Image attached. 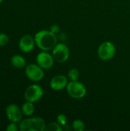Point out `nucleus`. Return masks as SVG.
<instances>
[{
	"label": "nucleus",
	"mask_w": 130,
	"mask_h": 131,
	"mask_svg": "<svg viewBox=\"0 0 130 131\" xmlns=\"http://www.w3.org/2000/svg\"><path fill=\"white\" fill-rule=\"evenodd\" d=\"M35 44L42 51H48L52 50L57 44L56 34L50 30H41L34 35Z\"/></svg>",
	"instance_id": "obj_1"
},
{
	"label": "nucleus",
	"mask_w": 130,
	"mask_h": 131,
	"mask_svg": "<svg viewBox=\"0 0 130 131\" xmlns=\"http://www.w3.org/2000/svg\"><path fill=\"white\" fill-rule=\"evenodd\" d=\"M6 130L7 131H18L19 130V127L17 126V123H14L11 122V124H9L7 127H6Z\"/></svg>",
	"instance_id": "obj_19"
},
{
	"label": "nucleus",
	"mask_w": 130,
	"mask_h": 131,
	"mask_svg": "<svg viewBox=\"0 0 130 131\" xmlns=\"http://www.w3.org/2000/svg\"><path fill=\"white\" fill-rule=\"evenodd\" d=\"M34 45H36L34 38H33L30 35H25L22 36L18 42L20 50L25 53L31 52L34 49Z\"/></svg>",
	"instance_id": "obj_11"
},
{
	"label": "nucleus",
	"mask_w": 130,
	"mask_h": 131,
	"mask_svg": "<svg viewBox=\"0 0 130 131\" xmlns=\"http://www.w3.org/2000/svg\"><path fill=\"white\" fill-rule=\"evenodd\" d=\"M9 38L5 33H0V46H5L8 43Z\"/></svg>",
	"instance_id": "obj_18"
},
{
	"label": "nucleus",
	"mask_w": 130,
	"mask_h": 131,
	"mask_svg": "<svg viewBox=\"0 0 130 131\" xmlns=\"http://www.w3.org/2000/svg\"><path fill=\"white\" fill-rule=\"evenodd\" d=\"M67 76L63 74H58L53 77L50 81V87L52 90L60 91L65 89L68 84Z\"/></svg>",
	"instance_id": "obj_10"
},
{
	"label": "nucleus",
	"mask_w": 130,
	"mask_h": 131,
	"mask_svg": "<svg viewBox=\"0 0 130 131\" xmlns=\"http://www.w3.org/2000/svg\"><path fill=\"white\" fill-rule=\"evenodd\" d=\"M18 127L20 131H44L46 124L43 118L34 117L21 121Z\"/></svg>",
	"instance_id": "obj_2"
},
{
	"label": "nucleus",
	"mask_w": 130,
	"mask_h": 131,
	"mask_svg": "<svg viewBox=\"0 0 130 131\" xmlns=\"http://www.w3.org/2000/svg\"><path fill=\"white\" fill-rule=\"evenodd\" d=\"M116 50V46L113 42L104 41L98 48V57L102 61H110L115 56Z\"/></svg>",
	"instance_id": "obj_4"
},
{
	"label": "nucleus",
	"mask_w": 130,
	"mask_h": 131,
	"mask_svg": "<svg viewBox=\"0 0 130 131\" xmlns=\"http://www.w3.org/2000/svg\"><path fill=\"white\" fill-rule=\"evenodd\" d=\"M50 31H52V32L54 33V34H57V33L59 32L60 28H59V26H58L57 25H52L51 26V28H50Z\"/></svg>",
	"instance_id": "obj_20"
},
{
	"label": "nucleus",
	"mask_w": 130,
	"mask_h": 131,
	"mask_svg": "<svg viewBox=\"0 0 130 131\" xmlns=\"http://www.w3.org/2000/svg\"><path fill=\"white\" fill-rule=\"evenodd\" d=\"M5 114L8 119L11 122L14 123H19L22 119V111L17 104H11L6 107Z\"/></svg>",
	"instance_id": "obj_8"
},
{
	"label": "nucleus",
	"mask_w": 130,
	"mask_h": 131,
	"mask_svg": "<svg viewBox=\"0 0 130 131\" xmlns=\"http://www.w3.org/2000/svg\"><path fill=\"white\" fill-rule=\"evenodd\" d=\"M37 64L43 69H50L54 65V59L50 53L43 51L38 54L36 57Z\"/></svg>",
	"instance_id": "obj_9"
},
{
	"label": "nucleus",
	"mask_w": 130,
	"mask_h": 131,
	"mask_svg": "<svg viewBox=\"0 0 130 131\" xmlns=\"http://www.w3.org/2000/svg\"><path fill=\"white\" fill-rule=\"evenodd\" d=\"M57 122L60 124L62 127L65 126L67 123V117L64 114H60L57 117Z\"/></svg>",
	"instance_id": "obj_17"
},
{
	"label": "nucleus",
	"mask_w": 130,
	"mask_h": 131,
	"mask_svg": "<svg viewBox=\"0 0 130 131\" xmlns=\"http://www.w3.org/2000/svg\"><path fill=\"white\" fill-rule=\"evenodd\" d=\"M52 56L57 63H64L70 57V49L65 44L57 43L52 49Z\"/></svg>",
	"instance_id": "obj_5"
},
{
	"label": "nucleus",
	"mask_w": 130,
	"mask_h": 131,
	"mask_svg": "<svg viewBox=\"0 0 130 131\" xmlns=\"http://www.w3.org/2000/svg\"><path fill=\"white\" fill-rule=\"evenodd\" d=\"M72 129L75 131H84L85 130V124L83 121L80 119L75 120L72 123Z\"/></svg>",
	"instance_id": "obj_15"
},
{
	"label": "nucleus",
	"mask_w": 130,
	"mask_h": 131,
	"mask_svg": "<svg viewBox=\"0 0 130 131\" xmlns=\"http://www.w3.org/2000/svg\"><path fill=\"white\" fill-rule=\"evenodd\" d=\"M21 111L24 115L28 116V117L31 116L35 111L34 103L30 102V101H26L25 103L23 104L21 107Z\"/></svg>",
	"instance_id": "obj_13"
},
{
	"label": "nucleus",
	"mask_w": 130,
	"mask_h": 131,
	"mask_svg": "<svg viewBox=\"0 0 130 131\" xmlns=\"http://www.w3.org/2000/svg\"><path fill=\"white\" fill-rule=\"evenodd\" d=\"M44 95V91L41 86L37 84L28 86L25 91V99L26 101L35 103L38 101Z\"/></svg>",
	"instance_id": "obj_6"
},
{
	"label": "nucleus",
	"mask_w": 130,
	"mask_h": 131,
	"mask_svg": "<svg viewBox=\"0 0 130 131\" xmlns=\"http://www.w3.org/2000/svg\"><path fill=\"white\" fill-rule=\"evenodd\" d=\"M11 63L13 65V67L16 68H22L26 65L25 59L20 54L13 55L11 58Z\"/></svg>",
	"instance_id": "obj_12"
},
{
	"label": "nucleus",
	"mask_w": 130,
	"mask_h": 131,
	"mask_svg": "<svg viewBox=\"0 0 130 131\" xmlns=\"http://www.w3.org/2000/svg\"><path fill=\"white\" fill-rule=\"evenodd\" d=\"M46 131H62L63 130V127L58 124L57 122H51L50 124H48V125H46Z\"/></svg>",
	"instance_id": "obj_16"
},
{
	"label": "nucleus",
	"mask_w": 130,
	"mask_h": 131,
	"mask_svg": "<svg viewBox=\"0 0 130 131\" xmlns=\"http://www.w3.org/2000/svg\"><path fill=\"white\" fill-rule=\"evenodd\" d=\"M25 74L27 78L34 82L41 81L44 77V69L38 64H29L25 68Z\"/></svg>",
	"instance_id": "obj_7"
},
{
	"label": "nucleus",
	"mask_w": 130,
	"mask_h": 131,
	"mask_svg": "<svg viewBox=\"0 0 130 131\" xmlns=\"http://www.w3.org/2000/svg\"><path fill=\"white\" fill-rule=\"evenodd\" d=\"M66 90L68 95L74 99H81L87 94L86 86L79 81L68 82Z\"/></svg>",
	"instance_id": "obj_3"
},
{
	"label": "nucleus",
	"mask_w": 130,
	"mask_h": 131,
	"mask_svg": "<svg viewBox=\"0 0 130 131\" xmlns=\"http://www.w3.org/2000/svg\"><path fill=\"white\" fill-rule=\"evenodd\" d=\"M2 1H3V0H0V4H1V3L2 2Z\"/></svg>",
	"instance_id": "obj_21"
},
{
	"label": "nucleus",
	"mask_w": 130,
	"mask_h": 131,
	"mask_svg": "<svg viewBox=\"0 0 130 131\" xmlns=\"http://www.w3.org/2000/svg\"><path fill=\"white\" fill-rule=\"evenodd\" d=\"M67 78L70 81H78L80 78V71L77 68H71L67 72Z\"/></svg>",
	"instance_id": "obj_14"
}]
</instances>
